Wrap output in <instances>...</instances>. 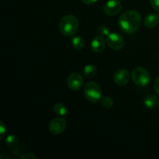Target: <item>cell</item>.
I'll return each instance as SVG.
<instances>
[{"label":"cell","mask_w":159,"mask_h":159,"mask_svg":"<svg viewBox=\"0 0 159 159\" xmlns=\"http://www.w3.org/2000/svg\"><path fill=\"white\" fill-rule=\"evenodd\" d=\"M141 23V16L135 10H128L123 13L118 20V25L124 32L133 34L136 32Z\"/></svg>","instance_id":"cell-1"},{"label":"cell","mask_w":159,"mask_h":159,"mask_svg":"<svg viewBox=\"0 0 159 159\" xmlns=\"http://www.w3.org/2000/svg\"><path fill=\"white\" fill-rule=\"evenodd\" d=\"M79 20L75 16L66 15L62 17L59 23V30L63 35L71 37L79 29Z\"/></svg>","instance_id":"cell-2"},{"label":"cell","mask_w":159,"mask_h":159,"mask_svg":"<svg viewBox=\"0 0 159 159\" xmlns=\"http://www.w3.org/2000/svg\"><path fill=\"white\" fill-rule=\"evenodd\" d=\"M131 78L134 83L139 87H145L151 81L150 73L142 67L134 68L131 73Z\"/></svg>","instance_id":"cell-3"},{"label":"cell","mask_w":159,"mask_h":159,"mask_svg":"<svg viewBox=\"0 0 159 159\" xmlns=\"http://www.w3.org/2000/svg\"><path fill=\"white\" fill-rule=\"evenodd\" d=\"M84 95L87 100L89 102H97L102 98L101 88L96 82H89L84 87Z\"/></svg>","instance_id":"cell-4"},{"label":"cell","mask_w":159,"mask_h":159,"mask_svg":"<svg viewBox=\"0 0 159 159\" xmlns=\"http://www.w3.org/2000/svg\"><path fill=\"white\" fill-rule=\"evenodd\" d=\"M107 43L114 51H120L124 46V40L120 34L117 33H110L107 36Z\"/></svg>","instance_id":"cell-5"},{"label":"cell","mask_w":159,"mask_h":159,"mask_svg":"<svg viewBox=\"0 0 159 159\" xmlns=\"http://www.w3.org/2000/svg\"><path fill=\"white\" fill-rule=\"evenodd\" d=\"M66 125V121L64 118H54L48 124V130L52 134L58 135L65 131Z\"/></svg>","instance_id":"cell-6"},{"label":"cell","mask_w":159,"mask_h":159,"mask_svg":"<svg viewBox=\"0 0 159 159\" xmlns=\"http://www.w3.org/2000/svg\"><path fill=\"white\" fill-rule=\"evenodd\" d=\"M84 83V79L81 74L78 72H73L67 79L68 87L72 91H79L82 88Z\"/></svg>","instance_id":"cell-7"},{"label":"cell","mask_w":159,"mask_h":159,"mask_svg":"<svg viewBox=\"0 0 159 159\" xmlns=\"http://www.w3.org/2000/svg\"><path fill=\"white\" fill-rule=\"evenodd\" d=\"M122 5L119 0H109L103 7V11L107 15L113 16L120 12Z\"/></svg>","instance_id":"cell-8"},{"label":"cell","mask_w":159,"mask_h":159,"mask_svg":"<svg viewBox=\"0 0 159 159\" xmlns=\"http://www.w3.org/2000/svg\"><path fill=\"white\" fill-rule=\"evenodd\" d=\"M130 72L127 69L117 70L113 75V81L118 85H125L130 80Z\"/></svg>","instance_id":"cell-9"},{"label":"cell","mask_w":159,"mask_h":159,"mask_svg":"<svg viewBox=\"0 0 159 159\" xmlns=\"http://www.w3.org/2000/svg\"><path fill=\"white\" fill-rule=\"evenodd\" d=\"M105 44L106 42L103 37H102L101 36H97L92 40L91 49L94 52L100 53L104 50Z\"/></svg>","instance_id":"cell-10"},{"label":"cell","mask_w":159,"mask_h":159,"mask_svg":"<svg viewBox=\"0 0 159 159\" xmlns=\"http://www.w3.org/2000/svg\"><path fill=\"white\" fill-rule=\"evenodd\" d=\"M144 26L148 29H153L159 23V15L155 13L148 14L144 20Z\"/></svg>","instance_id":"cell-11"},{"label":"cell","mask_w":159,"mask_h":159,"mask_svg":"<svg viewBox=\"0 0 159 159\" xmlns=\"http://www.w3.org/2000/svg\"><path fill=\"white\" fill-rule=\"evenodd\" d=\"M144 104L148 109L149 110H153V109L156 108L159 104V100L156 96H153V95H149V96H146L144 99Z\"/></svg>","instance_id":"cell-12"},{"label":"cell","mask_w":159,"mask_h":159,"mask_svg":"<svg viewBox=\"0 0 159 159\" xmlns=\"http://www.w3.org/2000/svg\"><path fill=\"white\" fill-rule=\"evenodd\" d=\"M96 74H97V68L94 65H87L84 68L83 75H85V77L88 78V79H92V78L95 77Z\"/></svg>","instance_id":"cell-13"},{"label":"cell","mask_w":159,"mask_h":159,"mask_svg":"<svg viewBox=\"0 0 159 159\" xmlns=\"http://www.w3.org/2000/svg\"><path fill=\"white\" fill-rule=\"evenodd\" d=\"M54 111L56 114L61 116H66L68 111H67V108L61 102H57L54 104Z\"/></svg>","instance_id":"cell-14"},{"label":"cell","mask_w":159,"mask_h":159,"mask_svg":"<svg viewBox=\"0 0 159 159\" xmlns=\"http://www.w3.org/2000/svg\"><path fill=\"white\" fill-rule=\"evenodd\" d=\"M5 144L8 148H13L16 147L17 144H19V138L16 135L10 134L6 138Z\"/></svg>","instance_id":"cell-15"},{"label":"cell","mask_w":159,"mask_h":159,"mask_svg":"<svg viewBox=\"0 0 159 159\" xmlns=\"http://www.w3.org/2000/svg\"><path fill=\"white\" fill-rule=\"evenodd\" d=\"M72 47L76 50H82L85 46V40L81 37H75L71 40Z\"/></svg>","instance_id":"cell-16"},{"label":"cell","mask_w":159,"mask_h":159,"mask_svg":"<svg viewBox=\"0 0 159 159\" xmlns=\"http://www.w3.org/2000/svg\"><path fill=\"white\" fill-rule=\"evenodd\" d=\"M101 105L107 109H110L113 107V100L110 97V96H104L100 99Z\"/></svg>","instance_id":"cell-17"},{"label":"cell","mask_w":159,"mask_h":159,"mask_svg":"<svg viewBox=\"0 0 159 159\" xmlns=\"http://www.w3.org/2000/svg\"><path fill=\"white\" fill-rule=\"evenodd\" d=\"M98 32L99 33V34H101L102 36H108L110 34V30H109L108 27L104 25H101L98 27Z\"/></svg>","instance_id":"cell-18"},{"label":"cell","mask_w":159,"mask_h":159,"mask_svg":"<svg viewBox=\"0 0 159 159\" xmlns=\"http://www.w3.org/2000/svg\"><path fill=\"white\" fill-rule=\"evenodd\" d=\"M20 159H36L37 157L36 155H34L33 153H25L23 155H22L21 156H20Z\"/></svg>","instance_id":"cell-19"},{"label":"cell","mask_w":159,"mask_h":159,"mask_svg":"<svg viewBox=\"0 0 159 159\" xmlns=\"http://www.w3.org/2000/svg\"><path fill=\"white\" fill-rule=\"evenodd\" d=\"M152 8L159 12V0H150Z\"/></svg>","instance_id":"cell-20"},{"label":"cell","mask_w":159,"mask_h":159,"mask_svg":"<svg viewBox=\"0 0 159 159\" xmlns=\"http://www.w3.org/2000/svg\"><path fill=\"white\" fill-rule=\"evenodd\" d=\"M0 124H1V125H0V139L2 140L3 138H4L5 132H6V128H5L2 121H0Z\"/></svg>","instance_id":"cell-21"},{"label":"cell","mask_w":159,"mask_h":159,"mask_svg":"<svg viewBox=\"0 0 159 159\" xmlns=\"http://www.w3.org/2000/svg\"><path fill=\"white\" fill-rule=\"evenodd\" d=\"M154 88H155V90L157 93V94L159 95V76L155 79V84H154Z\"/></svg>","instance_id":"cell-22"},{"label":"cell","mask_w":159,"mask_h":159,"mask_svg":"<svg viewBox=\"0 0 159 159\" xmlns=\"http://www.w3.org/2000/svg\"><path fill=\"white\" fill-rule=\"evenodd\" d=\"M81 1L86 5H92V4H93V3L96 2L97 0H81Z\"/></svg>","instance_id":"cell-23"},{"label":"cell","mask_w":159,"mask_h":159,"mask_svg":"<svg viewBox=\"0 0 159 159\" xmlns=\"http://www.w3.org/2000/svg\"><path fill=\"white\" fill-rule=\"evenodd\" d=\"M0 158H9V159H11V157H9V156H7V155H1V157H0Z\"/></svg>","instance_id":"cell-24"}]
</instances>
